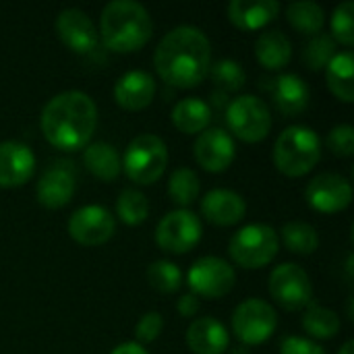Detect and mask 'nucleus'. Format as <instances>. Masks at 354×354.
Listing matches in <instances>:
<instances>
[{"label":"nucleus","instance_id":"c756f323","mask_svg":"<svg viewBox=\"0 0 354 354\" xmlns=\"http://www.w3.org/2000/svg\"><path fill=\"white\" fill-rule=\"evenodd\" d=\"M282 241L297 255H311L319 247L317 230L307 222H288L282 226Z\"/></svg>","mask_w":354,"mask_h":354},{"label":"nucleus","instance_id":"aec40b11","mask_svg":"<svg viewBox=\"0 0 354 354\" xmlns=\"http://www.w3.org/2000/svg\"><path fill=\"white\" fill-rule=\"evenodd\" d=\"M35 195L44 207L56 209L66 205L75 195V174L66 166L54 164L46 168L35 187Z\"/></svg>","mask_w":354,"mask_h":354},{"label":"nucleus","instance_id":"bb28decb","mask_svg":"<svg viewBox=\"0 0 354 354\" xmlns=\"http://www.w3.org/2000/svg\"><path fill=\"white\" fill-rule=\"evenodd\" d=\"M288 23L305 35H317L326 23V10L313 0H297L286 8Z\"/></svg>","mask_w":354,"mask_h":354},{"label":"nucleus","instance_id":"f704fd0d","mask_svg":"<svg viewBox=\"0 0 354 354\" xmlns=\"http://www.w3.org/2000/svg\"><path fill=\"white\" fill-rule=\"evenodd\" d=\"M332 39L342 46L354 44V2L344 0L332 12Z\"/></svg>","mask_w":354,"mask_h":354},{"label":"nucleus","instance_id":"7c9ffc66","mask_svg":"<svg viewBox=\"0 0 354 354\" xmlns=\"http://www.w3.org/2000/svg\"><path fill=\"white\" fill-rule=\"evenodd\" d=\"M149 214V201L147 197L137 191V189H124L118 199H116V216L129 224V226H137L141 222L147 220Z\"/></svg>","mask_w":354,"mask_h":354},{"label":"nucleus","instance_id":"39448f33","mask_svg":"<svg viewBox=\"0 0 354 354\" xmlns=\"http://www.w3.org/2000/svg\"><path fill=\"white\" fill-rule=\"evenodd\" d=\"M120 160H122L124 174L133 183L151 185L164 174L168 166V147L158 135L143 133V135H137L127 145L124 156Z\"/></svg>","mask_w":354,"mask_h":354},{"label":"nucleus","instance_id":"72a5a7b5","mask_svg":"<svg viewBox=\"0 0 354 354\" xmlns=\"http://www.w3.org/2000/svg\"><path fill=\"white\" fill-rule=\"evenodd\" d=\"M209 77L218 87H222L226 91H239L247 83V73H245L243 64L232 58H222V60L214 62L209 66Z\"/></svg>","mask_w":354,"mask_h":354},{"label":"nucleus","instance_id":"5701e85b","mask_svg":"<svg viewBox=\"0 0 354 354\" xmlns=\"http://www.w3.org/2000/svg\"><path fill=\"white\" fill-rule=\"evenodd\" d=\"M255 56L261 66L270 71H280L292 58V44L284 31L268 29L255 41Z\"/></svg>","mask_w":354,"mask_h":354},{"label":"nucleus","instance_id":"f257e3e1","mask_svg":"<svg viewBox=\"0 0 354 354\" xmlns=\"http://www.w3.org/2000/svg\"><path fill=\"white\" fill-rule=\"evenodd\" d=\"M153 64L168 85L180 89L197 87L212 66L209 39L199 27L178 25L160 39Z\"/></svg>","mask_w":354,"mask_h":354},{"label":"nucleus","instance_id":"cd10ccee","mask_svg":"<svg viewBox=\"0 0 354 354\" xmlns=\"http://www.w3.org/2000/svg\"><path fill=\"white\" fill-rule=\"evenodd\" d=\"M199 193H201V183H199V176L195 174V170H191V168H176L170 174L168 197L176 205H180L183 209L189 207L193 201H197Z\"/></svg>","mask_w":354,"mask_h":354},{"label":"nucleus","instance_id":"20e7f679","mask_svg":"<svg viewBox=\"0 0 354 354\" xmlns=\"http://www.w3.org/2000/svg\"><path fill=\"white\" fill-rule=\"evenodd\" d=\"M322 158V141L317 133L303 124H292L284 129L274 145L276 168L292 178L311 172Z\"/></svg>","mask_w":354,"mask_h":354},{"label":"nucleus","instance_id":"473e14b6","mask_svg":"<svg viewBox=\"0 0 354 354\" xmlns=\"http://www.w3.org/2000/svg\"><path fill=\"white\" fill-rule=\"evenodd\" d=\"M336 56V41L332 39V35L319 31L317 35H313L307 46L303 48V62L311 68V71H322L328 66V62Z\"/></svg>","mask_w":354,"mask_h":354},{"label":"nucleus","instance_id":"e433bc0d","mask_svg":"<svg viewBox=\"0 0 354 354\" xmlns=\"http://www.w3.org/2000/svg\"><path fill=\"white\" fill-rule=\"evenodd\" d=\"M162 330H164V319H162V315L156 313V311H149V313H145V315L137 322V326H135V336H137L139 342L149 344V342H153V340L162 334Z\"/></svg>","mask_w":354,"mask_h":354},{"label":"nucleus","instance_id":"2f4dec72","mask_svg":"<svg viewBox=\"0 0 354 354\" xmlns=\"http://www.w3.org/2000/svg\"><path fill=\"white\" fill-rule=\"evenodd\" d=\"M147 282L153 290L160 295H172L180 288L183 284V272L176 263L172 261H153L147 268Z\"/></svg>","mask_w":354,"mask_h":354},{"label":"nucleus","instance_id":"a211bd4d","mask_svg":"<svg viewBox=\"0 0 354 354\" xmlns=\"http://www.w3.org/2000/svg\"><path fill=\"white\" fill-rule=\"evenodd\" d=\"M156 95V81L145 71H129L114 85V100L129 112L143 110Z\"/></svg>","mask_w":354,"mask_h":354},{"label":"nucleus","instance_id":"ea45409f","mask_svg":"<svg viewBox=\"0 0 354 354\" xmlns=\"http://www.w3.org/2000/svg\"><path fill=\"white\" fill-rule=\"evenodd\" d=\"M110 354H147V351L139 342H122Z\"/></svg>","mask_w":354,"mask_h":354},{"label":"nucleus","instance_id":"0eeeda50","mask_svg":"<svg viewBox=\"0 0 354 354\" xmlns=\"http://www.w3.org/2000/svg\"><path fill=\"white\" fill-rule=\"evenodd\" d=\"M228 129L247 143H257L272 131V112L268 104L251 93L239 95L226 108Z\"/></svg>","mask_w":354,"mask_h":354},{"label":"nucleus","instance_id":"4be33fe9","mask_svg":"<svg viewBox=\"0 0 354 354\" xmlns=\"http://www.w3.org/2000/svg\"><path fill=\"white\" fill-rule=\"evenodd\" d=\"M280 8L278 0H232L228 4V19L243 31H255L274 21Z\"/></svg>","mask_w":354,"mask_h":354},{"label":"nucleus","instance_id":"9b49d317","mask_svg":"<svg viewBox=\"0 0 354 354\" xmlns=\"http://www.w3.org/2000/svg\"><path fill=\"white\" fill-rule=\"evenodd\" d=\"M234 270L228 261L207 255L197 259L187 276L189 288L195 297L203 299H220L228 295L234 286Z\"/></svg>","mask_w":354,"mask_h":354},{"label":"nucleus","instance_id":"7ed1b4c3","mask_svg":"<svg viewBox=\"0 0 354 354\" xmlns=\"http://www.w3.org/2000/svg\"><path fill=\"white\" fill-rule=\"evenodd\" d=\"M153 33L147 8L135 0H112L102 8L100 35L108 50L129 54L143 48Z\"/></svg>","mask_w":354,"mask_h":354},{"label":"nucleus","instance_id":"c85d7f7f","mask_svg":"<svg viewBox=\"0 0 354 354\" xmlns=\"http://www.w3.org/2000/svg\"><path fill=\"white\" fill-rule=\"evenodd\" d=\"M303 328L317 340H330L340 332V317L328 307L309 305L303 315Z\"/></svg>","mask_w":354,"mask_h":354},{"label":"nucleus","instance_id":"79ce46f5","mask_svg":"<svg viewBox=\"0 0 354 354\" xmlns=\"http://www.w3.org/2000/svg\"><path fill=\"white\" fill-rule=\"evenodd\" d=\"M230 354H251V353H249V348H247V346H236V348H234Z\"/></svg>","mask_w":354,"mask_h":354},{"label":"nucleus","instance_id":"dca6fc26","mask_svg":"<svg viewBox=\"0 0 354 354\" xmlns=\"http://www.w3.org/2000/svg\"><path fill=\"white\" fill-rule=\"evenodd\" d=\"M35 174V153L19 141L0 143V187L15 189Z\"/></svg>","mask_w":354,"mask_h":354},{"label":"nucleus","instance_id":"6e6552de","mask_svg":"<svg viewBox=\"0 0 354 354\" xmlns=\"http://www.w3.org/2000/svg\"><path fill=\"white\" fill-rule=\"evenodd\" d=\"M278 315L274 307L261 299L243 301L232 313V332L245 346L263 344L276 330Z\"/></svg>","mask_w":354,"mask_h":354},{"label":"nucleus","instance_id":"f8f14e48","mask_svg":"<svg viewBox=\"0 0 354 354\" xmlns=\"http://www.w3.org/2000/svg\"><path fill=\"white\" fill-rule=\"evenodd\" d=\"M116 232V220L104 205H83L68 218V234L85 247H100Z\"/></svg>","mask_w":354,"mask_h":354},{"label":"nucleus","instance_id":"f3484780","mask_svg":"<svg viewBox=\"0 0 354 354\" xmlns=\"http://www.w3.org/2000/svg\"><path fill=\"white\" fill-rule=\"evenodd\" d=\"M247 214L245 199L230 189H212L201 199V216L216 226L239 224Z\"/></svg>","mask_w":354,"mask_h":354},{"label":"nucleus","instance_id":"a878e982","mask_svg":"<svg viewBox=\"0 0 354 354\" xmlns=\"http://www.w3.org/2000/svg\"><path fill=\"white\" fill-rule=\"evenodd\" d=\"M353 73H354V58L353 52H340L336 54L328 66H326V81L328 87L332 89V93L351 104L354 102V83H353Z\"/></svg>","mask_w":354,"mask_h":354},{"label":"nucleus","instance_id":"2eb2a0df","mask_svg":"<svg viewBox=\"0 0 354 354\" xmlns=\"http://www.w3.org/2000/svg\"><path fill=\"white\" fill-rule=\"evenodd\" d=\"M56 33L75 54H89L97 46V29L81 8H64L56 17Z\"/></svg>","mask_w":354,"mask_h":354},{"label":"nucleus","instance_id":"6ab92c4d","mask_svg":"<svg viewBox=\"0 0 354 354\" xmlns=\"http://www.w3.org/2000/svg\"><path fill=\"white\" fill-rule=\"evenodd\" d=\"M270 93L284 116H297L309 106V85L295 73H282L270 81Z\"/></svg>","mask_w":354,"mask_h":354},{"label":"nucleus","instance_id":"f03ea898","mask_svg":"<svg viewBox=\"0 0 354 354\" xmlns=\"http://www.w3.org/2000/svg\"><path fill=\"white\" fill-rule=\"evenodd\" d=\"M39 124L44 137L56 149H85L97 127V106L83 91H62L46 102Z\"/></svg>","mask_w":354,"mask_h":354},{"label":"nucleus","instance_id":"c9c22d12","mask_svg":"<svg viewBox=\"0 0 354 354\" xmlns=\"http://www.w3.org/2000/svg\"><path fill=\"white\" fill-rule=\"evenodd\" d=\"M328 147L342 158L354 153V129L351 124H338L328 135Z\"/></svg>","mask_w":354,"mask_h":354},{"label":"nucleus","instance_id":"ddd939ff","mask_svg":"<svg viewBox=\"0 0 354 354\" xmlns=\"http://www.w3.org/2000/svg\"><path fill=\"white\" fill-rule=\"evenodd\" d=\"M305 197L313 209L322 214H336L351 205L353 185L342 174L322 172L307 185Z\"/></svg>","mask_w":354,"mask_h":354},{"label":"nucleus","instance_id":"4468645a","mask_svg":"<svg viewBox=\"0 0 354 354\" xmlns=\"http://www.w3.org/2000/svg\"><path fill=\"white\" fill-rule=\"evenodd\" d=\"M195 160L207 172H224L236 156L234 139L224 129H205L195 141Z\"/></svg>","mask_w":354,"mask_h":354},{"label":"nucleus","instance_id":"4c0bfd02","mask_svg":"<svg viewBox=\"0 0 354 354\" xmlns=\"http://www.w3.org/2000/svg\"><path fill=\"white\" fill-rule=\"evenodd\" d=\"M280 354H326V351L301 336H286L280 344Z\"/></svg>","mask_w":354,"mask_h":354},{"label":"nucleus","instance_id":"9d476101","mask_svg":"<svg viewBox=\"0 0 354 354\" xmlns=\"http://www.w3.org/2000/svg\"><path fill=\"white\" fill-rule=\"evenodd\" d=\"M268 288L272 299L288 311H299L303 307H309L313 299V286L309 274L299 263H280L270 274Z\"/></svg>","mask_w":354,"mask_h":354},{"label":"nucleus","instance_id":"58836bf2","mask_svg":"<svg viewBox=\"0 0 354 354\" xmlns=\"http://www.w3.org/2000/svg\"><path fill=\"white\" fill-rule=\"evenodd\" d=\"M199 307H201L199 297H195L193 292L183 295V297L178 299V305H176V309H178V313H180L183 317H193V315H197V313H199Z\"/></svg>","mask_w":354,"mask_h":354},{"label":"nucleus","instance_id":"423d86ee","mask_svg":"<svg viewBox=\"0 0 354 354\" xmlns=\"http://www.w3.org/2000/svg\"><path fill=\"white\" fill-rule=\"evenodd\" d=\"M280 249L278 232L268 224H249L243 226L228 245L232 261L245 270H255L268 266Z\"/></svg>","mask_w":354,"mask_h":354},{"label":"nucleus","instance_id":"412c9836","mask_svg":"<svg viewBox=\"0 0 354 354\" xmlns=\"http://www.w3.org/2000/svg\"><path fill=\"white\" fill-rule=\"evenodd\" d=\"M187 346L195 354H222L230 344V336L222 322L199 317L187 330Z\"/></svg>","mask_w":354,"mask_h":354},{"label":"nucleus","instance_id":"b1692460","mask_svg":"<svg viewBox=\"0 0 354 354\" xmlns=\"http://www.w3.org/2000/svg\"><path fill=\"white\" fill-rule=\"evenodd\" d=\"M83 164L95 178L104 183L116 180L118 174L122 172V160L118 149L106 141L89 143L83 151Z\"/></svg>","mask_w":354,"mask_h":354},{"label":"nucleus","instance_id":"1a4fd4ad","mask_svg":"<svg viewBox=\"0 0 354 354\" xmlns=\"http://www.w3.org/2000/svg\"><path fill=\"white\" fill-rule=\"evenodd\" d=\"M203 226L197 214L191 209H176L166 214L156 230V243L166 253H189L201 241Z\"/></svg>","mask_w":354,"mask_h":354},{"label":"nucleus","instance_id":"393cba45","mask_svg":"<svg viewBox=\"0 0 354 354\" xmlns=\"http://www.w3.org/2000/svg\"><path fill=\"white\" fill-rule=\"evenodd\" d=\"M212 120V108L201 97H183L172 108V122L180 133L195 135L205 131Z\"/></svg>","mask_w":354,"mask_h":354},{"label":"nucleus","instance_id":"a19ab883","mask_svg":"<svg viewBox=\"0 0 354 354\" xmlns=\"http://www.w3.org/2000/svg\"><path fill=\"white\" fill-rule=\"evenodd\" d=\"M353 351H354V342L353 340H348V342L340 348V353L338 354H353Z\"/></svg>","mask_w":354,"mask_h":354}]
</instances>
